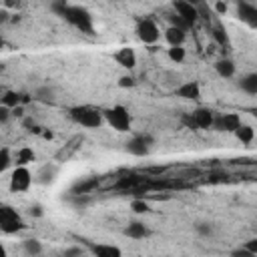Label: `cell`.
<instances>
[{"label":"cell","mask_w":257,"mask_h":257,"mask_svg":"<svg viewBox=\"0 0 257 257\" xmlns=\"http://www.w3.org/2000/svg\"><path fill=\"white\" fill-rule=\"evenodd\" d=\"M8 16H10V14H8L6 10H0V22H6V20H8Z\"/></svg>","instance_id":"obj_39"},{"label":"cell","mask_w":257,"mask_h":257,"mask_svg":"<svg viewBox=\"0 0 257 257\" xmlns=\"http://www.w3.org/2000/svg\"><path fill=\"white\" fill-rule=\"evenodd\" d=\"M22 247H24V251H26L30 257H36V255L42 253V243H40L38 239H34V237L24 239V241H22Z\"/></svg>","instance_id":"obj_22"},{"label":"cell","mask_w":257,"mask_h":257,"mask_svg":"<svg viewBox=\"0 0 257 257\" xmlns=\"http://www.w3.org/2000/svg\"><path fill=\"white\" fill-rule=\"evenodd\" d=\"M118 86H135V78L133 76H120L118 78Z\"/></svg>","instance_id":"obj_36"},{"label":"cell","mask_w":257,"mask_h":257,"mask_svg":"<svg viewBox=\"0 0 257 257\" xmlns=\"http://www.w3.org/2000/svg\"><path fill=\"white\" fill-rule=\"evenodd\" d=\"M80 143H82V137H78V135H76V137H72V139H70V141H68V143H66V145L56 153V161H68V159L78 151Z\"/></svg>","instance_id":"obj_15"},{"label":"cell","mask_w":257,"mask_h":257,"mask_svg":"<svg viewBox=\"0 0 257 257\" xmlns=\"http://www.w3.org/2000/svg\"><path fill=\"white\" fill-rule=\"evenodd\" d=\"M124 235L131 237V239H145V237L151 235V229H149L145 223H141V221H133V223L126 225Z\"/></svg>","instance_id":"obj_16"},{"label":"cell","mask_w":257,"mask_h":257,"mask_svg":"<svg viewBox=\"0 0 257 257\" xmlns=\"http://www.w3.org/2000/svg\"><path fill=\"white\" fill-rule=\"evenodd\" d=\"M70 116L74 122L86 126V128H98L104 120L102 116V110L94 108V106H88V104H82V106H72L70 108Z\"/></svg>","instance_id":"obj_2"},{"label":"cell","mask_w":257,"mask_h":257,"mask_svg":"<svg viewBox=\"0 0 257 257\" xmlns=\"http://www.w3.org/2000/svg\"><path fill=\"white\" fill-rule=\"evenodd\" d=\"M0 257H8V251H6V247L0 243Z\"/></svg>","instance_id":"obj_40"},{"label":"cell","mask_w":257,"mask_h":257,"mask_svg":"<svg viewBox=\"0 0 257 257\" xmlns=\"http://www.w3.org/2000/svg\"><path fill=\"white\" fill-rule=\"evenodd\" d=\"M62 257H82V249L80 247H68V249H64Z\"/></svg>","instance_id":"obj_31"},{"label":"cell","mask_w":257,"mask_h":257,"mask_svg":"<svg viewBox=\"0 0 257 257\" xmlns=\"http://www.w3.org/2000/svg\"><path fill=\"white\" fill-rule=\"evenodd\" d=\"M131 209L141 215V213H147V211H149V203H147L145 199H135V201L131 203Z\"/></svg>","instance_id":"obj_29"},{"label":"cell","mask_w":257,"mask_h":257,"mask_svg":"<svg viewBox=\"0 0 257 257\" xmlns=\"http://www.w3.org/2000/svg\"><path fill=\"white\" fill-rule=\"evenodd\" d=\"M195 229H197L199 235H211V233H213V227H211L209 223H199Z\"/></svg>","instance_id":"obj_32"},{"label":"cell","mask_w":257,"mask_h":257,"mask_svg":"<svg viewBox=\"0 0 257 257\" xmlns=\"http://www.w3.org/2000/svg\"><path fill=\"white\" fill-rule=\"evenodd\" d=\"M50 8L58 16H62L64 20H68L72 26H76L80 32H84V34H92L94 32V28H92V16H90V12L86 8H82V6H70L66 2H54Z\"/></svg>","instance_id":"obj_1"},{"label":"cell","mask_w":257,"mask_h":257,"mask_svg":"<svg viewBox=\"0 0 257 257\" xmlns=\"http://www.w3.org/2000/svg\"><path fill=\"white\" fill-rule=\"evenodd\" d=\"M36 159V153L30 149V147H22L18 153H16V163L18 167H26L28 163H32Z\"/></svg>","instance_id":"obj_21"},{"label":"cell","mask_w":257,"mask_h":257,"mask_svg":"<svg viewBox=\"0 0 257 257\" xmlns=\"http://www.w3.org/2000/svg\"><path fill=\"white\" fill-rule=\"evenodd\" d=\"M90 251L94 257H122L120 249L116 245H108V243H92Z\"/></svg>","instance_id":"obj_13"},{"label":"cell","mask_w":257,"mask_h":257,"mask_svg":"<svg viewBox=\"0 0 257 257\" xmlns=\"http://www.w3.org/2000/svg\"><path fill=\"white\" fill-rule=\"evenodd\" d=\"M0 96H2V94H0Z\"/></svg>","instance_id":"obj_42"},{"label":"cell","mask_w":257,"mask_h":257,"mask_svg":"<svg viewBox=\"0 0 257 257\" xmlns=\"http://www.w3.org/2000/svg\"><path fill=\"white\" fill-rule=\"evenodd\" d=\"M137 36H139V40L145 42V44H155V42L161 38V30H159V26H157L155 20H151V18H141V20L137 22Z\"/></svg>","instance_id":"obj_5"},{"label":"cell","mask_w":257,"mask_h":257,"mask_svg":"<svg viewBox=\"0 0 257 257\" xmlns=\"http://www.w3.org/2000/svg\"><path fill=\"white\" fill-rule=\"evenodd\" d=\"M102 116L118 133H126L131 128V114H128V110L122 104H114V106L102 110Z\"/></svg>","instance_id":"obj_3"},{"label":"cell","mask_w":257,"mask_h":257,"mask_svg":"<svg viewBox=\"0 0 257 257\" xmlns=\"http://www.w3.org/2000/svg\"><path fill=\"white\" fill-rule=\"evenodd\" d=\"M2 44H4V40H2V36H0V48H2Z\"/></svg>","instance_id":"obj_41"},{"label":"cell","mask_w":257,"mask_h":257,"mask_svg":"<svg viewBox=\"0 0 257 257\" xmlns=\"http://www.w3.org/2000/svg\"><path fill=\"white\" fill-rule=\"evenodd\" d=\"M177 96L185 98V100H197L201 96V86L197 80H189V82H183L179 88H177Z\"/></svg>","instance_id":"obj_12"},{"label":"cell","mask_w":257,"mask_h":257,"mask_svg":"<svg viewBox=\"0 0 257 257\" xmlns=\"http://www.w3.org/2000/svg\"><path fill=\"white\" fill-rule=\"evenodd\" d=\"M173 8H175V16H179L181 20H185L189 26H193L199 16H197V10H195V4L193 2H183V0H175L173 2Z\"/></svg>","instance_id":"obj_9"},{"label":"cell","mask_w":257,"mask_h":257,"mask_svg":"<svg viewBox=\"0 0 257 257\" xmlns=\"http://www.w3.org/2000/svg\"><path fill=\"white\" fill-rule=\"evenodd\" d=\"M30 215H34V217H42V207H40V205H32V207H30Z\"/></svg>","instance_id":"obj_38"},{"label":"cell","mask_w":257,"mask_h":257,"mask_svg":"<svg viewBox=\"0 0 257 257\" xmlns=\"http://www.w3.org/2000/svg\"><path fill=\"white\" fill-rule=\"evenodd\" d=\"M181 122H183V126H185V128H191V131H197V124H195V120H193V116H191V112H189V114H183V116H181Z\"/></svg>","instance_id":"obj_30"},{"label":"cell","mask_w":257,"mask_h":257,"mask_svg":"<svg viewBox=\"0 0 257 257\" xmlns=\"http://www.w3.org/2000/svg\"><path fill=\"white\" fill-rule=\"evenodd\" d=\"M211 36L215 38V42H217L219 46H227V44H229V36H227V32H225L223 24H219V22L211 26Z\"/></svg>","instance_id":"obj_19"},{"label":"cell","mask_w":257,"mask_h":257,"mask_svg":"<svg viewBox=\"0 0 257 257\" xmlns=\"http://www.w3.org/2000/svg\"><path fill=\"white\" fill-rule=\"evenodd\" d=\"M153 137L151 135H135L131 141H126V153H131L133 157H147L151 153L153 147Z\"/></svg>","instance_id":"obj_6"},{"label":"cell","mask_w":257,"mask_h":257,"mask_svg":"<svg viewBox=\"0 0 257 257\" xmlns=\"http://www.w3.org/2000/svg\"><path fill=\"white\" fill-rule=\"evenodd\" d=\"M12 165V157L8 149H0V173H4L8 167Z\"/></svg>","instance_id":"obj_28"},{"label":"cell","mask_w":257,"mask_h":257,"mask_svg":"<svg viewBox=\"0 0 257 257\" xmlns=\"http://www.w3.org/2000/svg\"><path fill=\"white\" fill-rule=\"evenodd\" d=\"M0 104H4L6 108H14V106H18L20 104V94L18 92H14V90H6L2 96H0Z\"/></svg>","instance_id":"obj_24"},{"label":"cell","mask_w":257,"mask_h":257,"mask_svg":"<svg viewBox=\"0 0 257 257\" xmlns=\"http://www.w3.org/2000/svg\"><path fill=\"white\" fill-rule=\"evenodd\" d=\"M54 175H56V167H54V165H44V167L38 171V175H36L38 179H36V181L46 185V183H50V181L54 179Z\"/></svg>","instance_id":"obj_25"},{"label":"cell","mask_w":257,"mask_h":257,"mask_svg":"<svg viewBox=\"0 0 257 257\" xmlns=\"http://www.w3.org/2000/svg\"><path fill=\"white\" fill-rule=\"evenodd\" d=\"M197 128H211L213 126V118H215V112L207 106H197L193 112H191Z\"/></svg>","instance_id":"obj_10"},{"label":"cell","mask_w":257,"mask_h":257,"mask_svg":"<svg viewBox=\"0 0 257 257\" xmlns=\"http://www.w3.org/2000/svg\"><path fill=\"white\" fill-rule=\"evenodd\" d=\"M167 54H169V58H171L173 62H177V64H181V62L185 60V56H187V52H185L183 46H169Z\"/></svg>","instance_id":"obj_26"},{"label":"cell","mask_w":257,"mask_h":257,"mask_svg":"<svg viewBox=\"0 0 257 257\" xmlns=\"http://www.w3.org/2000/svg\"><path fill=\"white\" fill-rule=\"evenodd\" d=\"M243 247H245L247 251H251L253 255H257V239H249V241H247Z\"/></svg>","instance_id":"obj_37"},{"label":"cell","mask_w":257,"mask_h":257,"mask_svg":"<svg viewBox=\"0 0 257 257\" xmlns=\"http://www.w3.org/2000/svg\"><path fill=\"white\" fill-rule=\"evenodd\" d=\"M26 225H24V221H22V217H20V213L14 209V207H10V205H0V231H4V233H18V231H22Z\"/></svg>","instance_id":"obj_4"},{"label":"cell","mask_w":257,"mask_h":257,"mask_svg":"<svg viewBox=\"0 0 257 257\" xmlns=\"http://www.w3.org/2000/svg\"><path fill=\"white\" fill-rule=\"evenodd\" d=\"M30 185H32V173L28 171V167H16L10 175V191L24 193L30 189Z\"/></svg>","instance_id":"obj_7"},{"label":"cell","mask_w":257,"mask_h":257,"mask_svg":"<svg viewBox=\"0 0 257 257\" xmlns=\"http://www.w3.org/2000/svg\"><path fill=\"white\" fill-rule=\"evenodd\" d=\"M185 38H187V32L181 30V28L169 26V28L165 30V40L169 42V46H183Z\"/></svg>","instance_id":"obj_17"},{"label":"cell","mask_w":257,"mask_h":257,"mask_svg":"<svg viewBox=\"0 0 257 257\" xmlns=\"http://www.w3.org/2000/svg\"><path fill=\"white\" fill-rule=\"evenodd\" d=\"M114 60H116L120 66L128 68V70L137 66V54H135V50H133V48H128V46H124V48L116 50V54H114Z\"/></svg>","instance_id":"obj_14"},{"label":"cell","mask_w":257,"mask_h":257,"mask_svg":"<svg viewBox=\"0 0 257 257\" xmlns=\"http://www.w3.org/2000/svg\"><path fill=\"white\" fill-rule=\"evenodd\" d=\"M235 137H237L243 145H249V143L253 141V137H255V131H253L251 124H243V122H241V126L235 131Z\"/></svg>","instance_id":"obj_20"},{"label":"cell","mask_w":257,"mask_h":257,"mask_svg":"<svg viewBox=\"0 0 257 257\" xmlns=\"http://www.w3.org/2000/svg\"><path fill=\"white\" fill-rule=\"evenodd\" d=\"M215 70L221 78H231L235 74V62L231 58H219L215 62Z\"/></svg>","instance_id":"obj_18"},{"label":"cell","mask_w":257,"mask_h":257,"mask_svg":"<svg viewBox=\"0 0 257 257\" xmlns=\"http://www.w3.org/2000/svg\"><path fill=\"white\" fill-rule=\"evenodd\" d=\"M239 126H241V116L237 112H223V114H215L211 128L225 131V133H235Z\"/></svg>","instance_id":"obj_8"},{"label":"cell","mask_w":257,"mask_h":257,"mask_svg":"<svg viewBox=\"0 0 257 257\" xmlns=\"http://www.w3.org/2000/svg\"><path fill=\"white\" fill-rule=\"evenodd\" d=\"M239 84H241V88H243L247 94H257V74H255V72L243 76Z\"/></svg>","instance_id":"obj_23"},{"label":"cell","mask_w":257,"mask_h":257,"mask_svg":"<svg viewBox=\"0 0 257 257\" xmlns=\"http://www.w3.org/2000/svg\"><path fill=\"white\" fill-rule=\"evenodd\" d=\"M229 257H257V255H253L251 251H247L245 247H241V249H235V251H231V255Z\"/></svg>","instance_id":"obj_33"},{"label":"cell","mask_w":257,"mask_h":257,"mask_svg":"<svg viewBox=\"0 0 257 257\" xmlns=\"http://www.w3.org/2000/svg\"><path fill=\"white\" fill-rule=\"evenodd\" d=\"M237 14L241 20H245L249 26H257V8L249 2H237Z\"/></svg>","instance_id":"obj_11"},{"label":"cell","mask_w":257,"mask_h":257,"mask_svg":"<svg viewBox=\"0 0 257 257\" xmlns=\"http://www.w3.org/2000/svg\"><path fill=\"white\" fill-rule=\"evenodd\" d=\"M213 10H215L217 14H225V12L229 10V6H227V2H215V4H213Z\"/></svg>","instance_id":"obj_34"},{"label":"cell","mask_w":257,"mask_h":257,"mask_svg":"<svg viewBox=\"0 0 257 257\" xmlns=\"http://www.w3.org/2000/svg\"><path fill=\"white\" fill-rule=\"evenodd\" d=\"M10 116H12L10 108H6L4 104H0V122H6V120H8Z\"/></svg>","instance_id":"obj_35"},{"label":"cell","mask_w":257,"mask_h":257,"mask_svg":"<svg viewBox=\"0 0 257 257\" xmlns=\"http://www.w3.org/2000/svg\"><path fill=\"white\" fill-rule=\"evenodd\" d=\"M195 10H197V16L199 18H203V20H211V6L209 4H205V2H197L195 4Z\"/></svg>","instance_id":"obj_27"}]
</instances>
